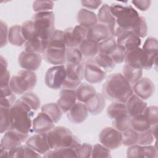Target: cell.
Here are the masks:
<instances>
[{
	"mask_svg": "<svg viewBox=\"0 0 158 158\" xmlns=\"http://www.w3.org/2000/svg\"><path fill=\"white\" fill-rule=\"evenodd\" d=\"M110 9L114 18L113 22L108 26L111 36L117 37L125 31H134L141 17L135 8L130 5L114 3L110 6Z\"/></svg>",
	"mask_w": 158,
	"mask_h": 158,
	"instance_id": "6da1fadb",
	"label": "cell"
},
{
	"mask_svg": "<svg viewBox=\"0 0 158 158\" xmlns=\"http://www.w3.org/2000/svg\"><path fill=\"white\" fill-rule=\"evenodd\" d=\"M133 94L131 85L120 73L110 75L102 87L104 97L114 102L125 103Z\"/></svg>",
	"mask_w": 158,
	"mask_h": 158,
	"instance_id": "7a4b0ae2",
	"label": "cell"
},
{
	"mask_svg": "<svg viewBox=\"0 0 158 158\" xmlns=\"http://www.w3.org/2000/svg\"><path fill=\"white\" fill-rule=\"evenodd\" d=\"M10 130L29 134L32 131L33 110L22 99H17L10 108Z\"/></svg>",
	"mask_w": 158,
	"mask_h": 158,
	"instance_id": "3957f363",
	"label": "cell"
},
{
	"mask_svg": "<svg viewBox=\"0 0 158 158\" xmlns=\"http://www.w3.org/2000/svg\"><path fill=\"white\" fill-rule=\"evenodd\" d=\"M66 48L64 31L60 30H55L49 40L46 50L43 53V57L50 64L64 65L66 63Z\"/></svg>",
	"mask_w": 158,
	"mask_h": 158,
	"instance_id": "277c9868",
	"label": "cell"
},
{
	"mask_svg": "<svg viewBox=\"0 0 158 158\" xmlns=\"http://www.w3.org/2000/svg\"><path fill=\"white\" fill-rule=\"evenodd\" d=\"M47 139L51 149L71 148L75 150L81 144L79 139L64 127H54L47 133Z\"/></svg>",
	"mask_w": 158,
	"mask_h": 158,
	"instance_id": "5b68a950",
	"label": "cell"
},
{
	"mask_svg": "<svg viewBox=\"0 0 158 158\" xmlns=\"http://www.w3.org/2000/svg\"><path fill=\"white\" fill-rule=\"evenodd\" d=\"M34 28L38 37L49 41L55 31V14L53 11L35 13L32 18Z\"/></svg>",
	"mask_w": 158,
	"mask_h": 158,
	"instance_id": "8992f818",
	"label": "cell"
},
{
	"mask_svg": "<svg viewBox=\"0 0 158 158\" xmlns=\"http://www.w3.org/2000/svg\"><path fill=\"white\" fill-rule=\"evenodd\" d=\"M37 83V76L35 72L21 70L12 77L9 86L12 91L18 95H23L30 92Z\"/></svg>",
	"mask_w": 158,
	"mask_h": 158,
	"instance_id": "52a82bcc",
	"label": "cell"
},
{
	"mask_svg": "<svg viewBox=\"0 0 158 158\" xmlns=\"http://www.w3.org/2000/svg\"><path fill=\"white\" fill-rule=\"evenodd\" d=\"M66 76L62 88L76 89L81 83L84 78V66L83 63L72 64L66 63L65 65Z\"/></svg>",
	"mask_w": 158,
	"mask_h": 158,
	"instance_id": "ba28073f",
	"label": "cell"
},
{
	"mask_svg": "<svg viewBox=\"0 0 158 158\" xmlns=\"http://www.w3.org/2000/svg\"><path fill=\"white\" fill-rule=\"evenodd\" d=\"M66 76L64 65H54L48 69L45 73L44 82L46 85L52 89H59L62 88Z\"/></svg>",
	"mask_w": 158,
	"mask_h": 158,
	"instance_id": "9c48e42d",
	"label": "cell"
},
{
	"mask_svg": "<svg viewBox=\"0 0 158 158\" xmlns=\"http://www.w3.org/2000/svg\"><path fill=\"white\" fill-rule=\"evenodd\" d=\"M99 139L101 144L109 149H116L122 145V133L114 127H106L101 131Z\"/></svg>",
	"mask_w": 158,
	"mask_h": 158,
	"instance_id": "30bf717a",
	"label": "cell"
},
{
	"mask_svg": "<svg viewBox=\"0 0 158 158\" xmlns=\"http://www.w3.org/2000/svg\"><path fill=\"white\" fill-rule=\"evenodd\" d=\"M64 31V38L67 48H77L86 38L87 30L78 25L66 28Z\"/></svg>",
	"mask_w": 158,
	"mask_h": 158,
	"instance_id": "8fae6325",
	"label": "cell"
},
{
	"mask_svg": "<svg viewBox=\"0 0 158 158\" xmlns=\"http://www.w3.org/2000/svg\"><path fill=\"white\" fill-rule=\"evenodd\" d=\"M107 72L102 69L94 60L88 59L84 65V78L89 83L96 84L102 81L106 77Z\"/></svg>",
	"mask_w": 158,
	"mask_h": 158,
	"instance_id": "7c38bea8",
	"label": "cell"
},
{
	"mask_svg": "<svg viewBox=\"0 0 158 158\" xmlns=\"http://www.w3.org/2000/svg\"><path fill=\"white\" fill-rule=\"evenodd\" d=\"M28 138V134L9 129L6 131L1 141V149L9 151L21 144Z\"/></svg>",
	"mask_w": 158,
	"mask_h": 158,
	"instance_id": "4fadbf2b",
	"label": "cell"
},
{
	"mask_svg": "<svg viewBox=\"0 0 158 158\" xmlns=\"http://www.w3.org/2000/svg\"><path fill=\"white\" fill-rule=\"evenodd\" d=\"M19 66L24 69L30 71H35L41 66L42 56L40 54L22 51L18 59Z\"/></svg>",
	"mask_w": 158,
	"mask_h": 158,
	"instance_id": "5bb4252c",
	"label": "cell"
},
{
	"mask_svg": "<svg viewBox=\"0 0 158 158\" xmlns=\"http://www.w3.org/2000/svg\"><path fill=\"white\" fill-rule=\"evenodd\" d=\"M124 62L133 68L143 70L146 66L147 59L142 48L138 47L126 52Z\"/></svg>",
	"mask_w": 158,
	"mask_h": 158,
	"instance_id": "9a60e30c",
	"label": "cell"
},
{
	"mask_svg": "<svg viewBox=\"0 0 158 158\" xmlns=\"http://www.w3.org/2000/svg\"><path fill=\"white\" fill-rule=\"evenodd\" d=\"M142 49L144 52L147 59L145 70H150L156 64L157 62L158 50L157 38L154 37L148 38L143 44Z\"/></svg>",
	"mask_w": 158,
	"mask_h": 158,
	"instance_id": "2e32d148",
	"label": "cell"
},
{
	"mask_svg": "<svg viewBox=\"0 0 158 158\" xmlns=\"http://www.w3.org/2000/svg\"><path fill=\"white\" fill-rule=\"evenodd\" d=\"M133 93L143 100L151 97L155 91V86L152 80L148 77H141L133 85Z\"/></svg>",
	"mask_w": 158,
	"mask_h": 158,
	"instance_id": "e0dca14e",
	"label": "cell"
},
{
	"mask_svg": "<svg viewBox=\"0 0 158 158\" xmlns=\"http://www.w3.org/2000/svg\"><path fill=\"white\" fill-rule=\"evenodd\" d=\"M25 144L40 154H44L51 149L49 146L47 133H36L28 138Z\"/></svg>",
	"mask_w": 158,
	"mask_h": 158,
	"instance_id": "ac0fdd59",
	"label": "cell"
},
{
	"mask_svg": "<svg viewBox=\"0 0 158 158\" xmlns=\"http://www.w3.org/2000/svg\"><path fill=\"white\" fill-rule=\"evenodd\" d=\"M54 123L44 112H41L33 119L32 131L35 133H48L54 128Z\"/></svg>",
	"mask_w": 158,
	"mask_h": 158,
	"instance_id": "d6986e66",
	"label": "cell"
},
{
	"mask_svg": "<svg viewBox=\"0 0 158 158\" xmlns=\"http://www.w3.org/2000/svg\"><path fill=\"white\" fill-rule=\"evenodd\" d=\"M77 100L75 89L62 88L56 103L63 113H67L77 102Z\"/></svg>",
	"mask_w": 158,
	"mask_h": 158,
	"instance_id": "ffe728a7",
	"label": "cell"
},
{
	"mask_svg": "<svg viewBox=\"0 0 158 158\" xmlns=\"http://www.w3.org/2000/svg\"><path fill=\"white\" fill-rule=\"evenodd\" d=\"M88 113L86 104L78 101L67 112V117L72 123L78 124L86 120L88 116Z\"/></svg>",
	"mask_w": 158,
	"mask_h": 158,
	"instance_id": "44dd1931",
	"label": "cell"
},
{
	"mask_svg": "<svg viewBox=\"0 0 158 158\" xmlns=\"http://www.w3.org/2000/svg\"><path fill=\"white\" fill-rule=\"evenodd\" d=\"M117 44L122 47L126 51L139 47L141 38L133 31H125L117 37Z\"/></svg>",
	"mask_w": 158,
	"mask_h": 158,
	"instance_id": "7402d4cb",
	"label": "cell"
},
{
	"mask_svg": "<svg viewBox=\"0 0 158 158\" xmlns=\"http://www.w3.org/2000/svg\"><path fill=\"white\" fill-rule=\"evenodd\" d=\"M128 114L132 118L143 114L148 107L147 102L133 94L125 102Z\"/></svg>",
	"mask_w": 158,
	"mask_h": 158,
	"instance_id": "603a6c76",
	"label": "cell"
},
{
	"mask_svg": "<svg viewBox=\"0 0 158 158\" xmlns=\"http://www.w3.org/2000/svg\"><path fill=\"white\" fill-rule=\"evenodd\" d=\"M111 36L109 27L106 25L98 23L88 29L86 32V38L99 43L107 38Z\"/></svg>",
	"mask_w": 158,
	"mask_h": 158,
	"instance_id": "cb8c5ba5",
	"label": "cell"
},
{
	"mask_svg": "<svg viewBox=\"0 0 158 158\" xmlns=\"http://www.w3.org/2000/svg\"><path fill=\"white\" fill-rule=\"evenodd\" d=\"M77 22L87 30L98 23L97 15L92 10L82 8L79 10L77 16Z\"/></svg>",
	"mask_w": 158,
	"mask_h": 158,
	"instance_id": "d4e9b609",
	"label": "cell"
},
{
	"mask_svg": "<svg viewBox=\"0 0 158 158\" xmlns=\"http://www.w3.org/2000/svg\"><path fill=\"white\" fill-rule=\"evenodd\" d=\"M87 107L88 112L93 115L101 114L106 106V98L102 93H97L96 95L85 103Z\"/></svg>",
	"mask_w": 158,
	"mask_h": 158,
	"instance_id": "484cf974",
	"label": "cell"
},
{
	"mask_svg": "<svg viewBox=\"0 0 158 158\" xmlns=\"http://www.w3.org/2000/svg\"><path fill=\"white\" fill-rule=\"evenodd\" d=\"M78 101L86 103L93 98L96 93L93 86L86 83H81L75 89Z\"/></svg>",
	"mask_w": 158,
	"mask_h": 158,
	"instance_id": "4316f807",
	"label": "cell"
},
{
	"mask_svg": "<svg viewBox=\"0 0 158 158\" xmlns=\"http://www.w3.org/2000/svg\"><path fill=\"white\" fill-rule=\"evenodd\" d=\"M78 48L83 56L89 59L94 58L99 53V43L88 38L81 43Z\"/></svg>",
	"mask_w": 158,
	"mask_h": 158,
	"instance_id": "83f0119b",
	"label": "cell"
},
{
	"mask_svg": "<svg viewBox=\"0 0 158 158\" xmlns=\"http://www.w3.org/2000/svg\"><path fill=\"white\" fill-rule=\"evenodd\" d=\"M48 41L43 40L38 37L26 41L24 44L25 51L40 54H43L48 46Z\"/></svg>",
	"mask_w": 158,
	"mask_h": 158,
	"instance_id": "f1b7e54d",
	"label": "cell"
},
{
	"mask_svg": "<svg viewBox=\"0 0 158 158\" xmlns=\"http://www.w3.org/2000/svg\"><path fill=\"white\" fill-rule=\"evenodd\" d=\"M8 42L15 46H21L26 42L22 34L21 25H14L9 28Z\"/></svg>",
	"mask_w": 158,
	"mask_h": 158,
	"instance_id": "f546056e",
	"label": "cell"
},
{
	"mask_svg": "<svg viewBox=\"0 0 158 158\" xmlns=\"http://www.w3.org/2000/svg\"><path fill=\"white\" fill-rule=\"evenodd\" d=\"M41 112L46 114L54 123H57L62 118V111L57 103L49 102L41 107Z\"/></svg>",
	"mask_w": 158,
	"mask_h": 158,
	"instance_id": "4dcf8cb0",
	"label": "cell"
},
{
	"mask_svg": "<svg viewBox=\"0 0 158 158\" xmlns=\"http://www.w3.org/2000/svg\"><path fill=\"white\" fill-rule=\"evenodd\" d=\"M1 107H9L17 100L15 94L11 89L9 85L1 87Z\"/></svg>",
	"mask_w": 158,
	"mask_h": 158,
	"instance_id": "1f68e13d",
	"label": "cell"
},
{
	"mask_svg": "<svg viewBox=\"0 0 158 158\" xmlns=\"http://www.w3.org/2000/svg\"><path fill=\"white\" fill-rule=\"evenodd\" d=\"M151 127L149 120L143 114L131 118V128L137 132L145 131L149 130Z\"/></svg>",
	"mask_w": 158,
	"mask_h": 158,
	"instance_id": "d6a6232c",
	"label": "cell"
},
{
	"mask_svg": "<svg viewBox=\"0 0 158 158\" xmlns=\"http://www.w3.org/2000/svg\"><path fill=\"white\" fill-rule=\"evenodd\" d=\"M131 117L128 113H123L112 120V127L120 132H123L131 128Z\"/></svg>",
	"mask_w": 158,
	"mask_h": 158,
	"instance_id": "836d02e7",
	"label": "cell"
},
{
	"mask_svg": "<svg viewBox=\"0 0 158 158\" xmlns=\"http://www.w3.org/2000/svg\"><path fill=\"white\" fill-rule=\"evenodd\" d=\"M123 75L131 85L136 83L143 76V70L133 68L126 64L123 67Z\"/></svg>",
	"mask_w": 158,
	"mask_h": 158,
	"instance_id": "e575fe53",
	"label": "cell"
},
{
	"mask_svg": "<svg viewBox=\"0 0 158 158\" xmlns=\"http://www.w3.org/2000/svg\"><path fill=\"white\" fill-rule=\"evenodd\" d=\"M95 62L105 72H108L112 71L115 67L111 57L107 54L99 52L94 58Z\"/></svg>",
	"mask_w": 158,
	"mask_h": 158,
	"instance_id": "d590c367",
	"label": "cell"
},
{
	"mask_svg": "<svg viewBox=\"0 0 158 158\" xmlns=\"http://www.w3.org/2000/svg\"><path fill=\"white\" fill-rule=\"evenodd\" d=\"M44 157H77L75 150L71 148H57L50 149L46 154H43Z\"/></svg>",
	"mask_w": 158,
	"mask_h": 158,
	"instance_id": "8d00e7d4",
	"label": "cell"
},
{
	"mask_svg": "<svg viewBox=\"0 0 158 158\" xmlns=\"http://www.w3.org/2000/svg\"><path fill=\"white\" fill-rule=\"evenodd\" d=\"M97 18L98 21L100 23H102L107 26L110 25L113 22L114 18L110 12V6L107 4H102L99 9Z\"/></svg>",
	"mask_w": 158,
	"mask_h": 158,
	"instance_id": "74e56055",
	"label": "cell"
},
{
	"mask_svg": "<svg viewBox=\"0 0 158 158\" xmlns=\"http://www.w3.org/2000/svg\"><path fill=\"white\" fill-rule=\"evenodd\" d=\"M107 115L111 120L114 119L117 116L123 113H128L125 103L120 102H114L107 108Z\"/></svg>",
	"mask_w": 158,
	"mask_h": 158,
	"instance_id": "f35d334b",
	"label": "cell"
},
{
	"mask_svg": "<svg viewBox=\"0 0 158 158\" xmlns=\"http://www.w3.org/2000/svg\"><path fill=\"white\" fill-rule=\"evenodd\" d=\"M139 141V132L136 131L131 128L122 132V144L129 147L138 144Z\"/></svg>",
	"mask_w": 158,
	"mask_h": 158,
	"instance_id": "ab89813d",
	"label": "cell"
},
{
	"mask_svg": "<svg viewBox=\"0 0 158 158\" xmlns=\"http://www.w3.org/2000/svg\"><path fill=\"white\" fill-rule=\"evenodd\" d=\"M65 59L66 63L67 64H79L81 63L83 55L79 48L67 47Z\"/></svg>",
	"mask_w": 158,
	"mask_h": 158,
	"instance_id": "60d3db41",
	"label": "cell"
},
{
	"mask_svg": "<svg viewBox=\"0 0 158 158\" xmlns=\"http://www.w3.org/2000/svg\"><path fill=\"white\" fill-rule=\"evenodd\" d=\"M117 41L114 36H110L99 43V52L110 55L117 46Z\"/></svg>",
	"mask_w": 158,
	"mask_h": 158,
	"instance_id": "b9f144b4",
	"label": "cell"
},
{
	"mask_svg": "<svg viewBox=\"0 0 158 158\" xmlns=\"http://www.w3.org/2000/svg\"><path fill=\"white\" fill-rule=\"evenodd\" d=\"M22 34L26 41H30L38 37L35 30L32 20H27L21 25Z\"/></svg>",
	"mask_w": 158,
	"mask_h": 158,
	"instance_id": "7bdbcfd3",
	"label": "cell"
},
{
	"mask_svg": "<svg viewBox=\"0 0 158 158\" xmlns=\"http://www.w3.org/2000/svg\"><path fill=\"white\" fill-rule=\"evenodd\" d=\"M20 99L26 103L34 111L37 110L40 107V99L39 97L33 93H27L23 94Z\"/></svg>",
	"mask_w": 158,
	"mask_h": 158,
	"instance_id": "ee69618b",
	"label": "cell"
},
{
	"mask_svg": "<svg viewBox=\"0 0 158 158\" xmlns=\"http://www.w3.org/2000/svg\"><path fill=\"white\" fill-rule=\"evenodd\" d=\"M1 109V133H4L9 130L10 126V108L0 107Z\"/></svg>",
	"mask_w": 158,
	"mask_h": 158,
	"instance_id": "f6af8a7d",
	"label": "cell"
},
{
	"mask_svg": "<svg viewBox=\"0 0 158 158\" xmlns=\"http://www.w3.org/2000/svg\"><path fill=\"white\" fill-rule=\"evenodd\" d=\"M54 2L51 1H35L33 3V10L35 13L51 11Z\"/></svg>",
	"mask_w": 158,
	"mask_h": 158,
	"instance_id": "bcb514c9",
	"label": "cell"
},
{
	"mask_svg": "<svg viewBox=\"0 0 158 158\" xmlns=\"http://www.w3.org/2000/svg\"><path fill=\"white\" fill-rule=\"evenodd\" d=\"M143 114L149 120L151 127L157 125L158 121V107L156 106H148Z\"/></svg>",
	"mask_w": 158,
	"mask_h": 158,
	"instance_id": "7dc6e473",
	"label": "cell"
},
{
	"mask_svg": "<svg viewBox=\"0 0 158 158\" xmlns=\"http://www.w3.org/2000/svg\"><path fill=\"white\" fill-rule=\"evenodd\" d=\"M91 157H111L110 150L101 144H96L93 146Z\"/></svg>",
	"mask_w": 158,
	"mask_h": 158,
	"instance_id": "c3c4849f",
	"label": "cell"
},
{
	"mask_svg": "<svg viewBox=\"0 0 158 158\" xmlns=\"http://www.w3.org/2000/svg\"><path fill=\"white\" fill-rule=\"evenodd\" d=\"M93 146L89 143L81 144L76 149L75 152L77 157L89 158L91 157V152Z\"/></svg>",
	"mask_w": 158,
	"mask_h": 158,
	"instance_id": "681fc988",
	"label": "cell"
},
{
	"mask_svg": "<svg viewBox=\"0 0 158 158\" xmlns=\"http://www.w3.org/2000/svg\"><path fill=\"white\" fill-rule=\"evenodd\" d=\"M126 52L127 51L122 47L117 44L115 49L109 55V56L115 64H122L125 60Z\"/></svg>",
	"mask_w": 158,
	"mask_h": 158,
	"instance_id": "f907efd6",
	"label": "cell"
},
{
	"mask_svg": "<svg viewBox=\"0 0 158 158\" xmlns=\"http://www.w3.org/2000/svg\"><path fill=\"white\" fill-rule=\"evenodd\" d=\"M155 139V137L149 129L145 131L139 133V141L138 144L141 146L149 145L154 142Z\"/></svg>",
	"mask_w": 158,
	"mask_h": 158,
	"instance_id": "816d5d0a",
	"label": "cell"
},
{
	"mask_svg": "<svg viewBox=\"0 0 158 158\" xmlns=\"http://www.w3.org/2000/svg\"><path fill=\"white\" fill-rule=\"evenodd\" d=\"M127 157H144L143 146L135 144L129 146L127 150Z\"/></svg>",
	"mask_w": 158,
	"mask_h": 158,
	"instance_id": "f5cc1de1",
	"label": "cell"
},
{
	"mask_svg": "<svg viewBox=\"0 0 158 158\" xmlns=\"http://www.w3.org/2000/svg\"><path fill=\"white\" fill-rule=\"evenodd\" d=\"M133 33L139 38H144L148 34V25L146 19L143 16L140 17L139 22Z\"/></svg>",
	"mask_w": 158,
	"mask_h": 158,
	"instance_id": "db71d44e",
	"label": "cell"
},
{
	"mask_svg": "<svg viewBox=\"0 0 158 158\" xmlns=\"http://www.w3.org/2000/svg\"><path fill=\"white\" fill-rule=\"evenodd\" d=\"M9 28L7 25L3 21L1 20V48L5 46L8 42Z\"/></svg>",
	"mask_w": 158,
	"mask_h": 158,
	"instance_id": "11a10c76",
	"label": "cell"
},
{
	"mask_svg": "<svg viewBox=\"0 0 158 158\" xmlns=\"http://www.w3.org/2000/svg\"><path fill=\"white\" fill-rule=\"evenodd\" d=\"M143 146L144 157L146 158H155L157 157V148L154 146L144 145Z\"/></svg>",
	"mask_w": 158,
	"mask_h": 158,
	"instance_id": "9f6ffc18",
	"label": "cell"
},
{
	"mask_svg": "<svg viewBox=\"0 0 158 158\" xmlns=\"http://www.w3.org/2000/svg\"><path fill=\"white\" fill-rule=\"evenodd\" d=\"M82 6L88 10L97 9L101 6L102 2L101 1H81Z\"/></svg>",
	"mask_w": 158,
	"mask_h": 158,
	"instance_id": "6f0895ef",
	"label": "cell"
},
{
	"mask_svg": "<svg viewBox=\"0 0 158 158\" xmlns=\"http://www.w3.org/2000/svg\"><path fill=\"white\" fill-rule=\"evenodd\" d=\"M131 3L141 11H146L151 6V1H132Z\"/></svg>",
	"mask_w": 158,
	"mask_h": 158,
	"instance_id": "680465c9",
	"label": "cell"
}]
</instances>
